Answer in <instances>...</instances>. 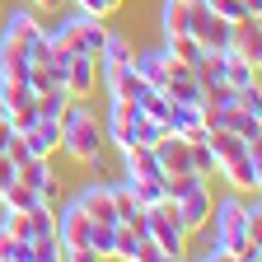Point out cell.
<instances>
[{"label": "cell", "instance_id": "7402d4cb", "mask_svg": "<svg viewBox=\"0 0 262 262\" xmlns=\"http://www.w3.org/2000/svg\"><path fill=\"white\" fill-rule=\"evenodd\" d=\"M0 262H33V239L5 234V239H0Z\"/></svg>", "mask_w": 262, "mask_h": 262}, {"label": "cell", "instance_id": "8992f818", "mask_svg": "<svg viewBox=\"0 0 262 262\" xmlns=\"http://www.w3.org/2000/svg\"><path fill=\"white\" fill-rule=\"evenodd\" d=\"M98 89V61L84 56V52H71L66 56V94L71 98H89Z\"/></svg>", "mask_w": 262, "mask_h": 262}, {"label": "cell", "instance_id": "5b68a950", "mask_svg": "<svg viewBox=\"0 0 262 262\" xmlns=\"http://www.w3.org/2000/svg\"><path fill=\"white\" fill-rule=\"evenodd\" d=\"M229 28H234V24H225L206 0H192V5H187V33L202 47H229Z\"/></svg>", "mask_w": 262, "mask_h": 262}, {"label": "cell", "instance_id": "30bf717a", "mask_svg": "<svg viewBox=\"0 0 262 262\" xmlns=\"http://www.w3.org/2000/svg\"><path fill=\"white\" fill-rule=\"evenodd\" d=\"M98 75H103V89H108V98H136L141 89H145V80L136 75V66H103V71H98Z\"/></svg>", "mask_w": 262, "mask_h": 262}, {"label": "cell", "instance_id": "cb8c5ba5", "mask_svg": "<svg viewBox=\"0 0 262 262\" xmlns=\"http://www.w3.org/2000/svg\"><path fill=\"white\" fill-rule=\"evenodd\" d=\"M206 5L225 19V24H244L248 19V10H244V0H206Z\"/></svg>", "mask_w": 262, "mask_h": 262}, {"label": "cell", "instance_id": "9c48e42d", "mask_svg": "<svg viewBox=\"0 0 262 262\" xmlns=\"http://www.w3.org/2000/svg\"><path fill=\"white\" fill-rule=\"evenodd\" d=\"M225 52H234V56L262 66V28H257V19H244V24L229 28V47H225Z\"/></svg>", "mask_w": 262, "mask_h": 262}, {"label": "cell", "instance_id": "6da1fadb", "mask_svg": "<svg viewBox=\"0 0 262 262\" xmlns=\"http://www.w3.org/2000/svg\"><path fill=\"white\" fill-rule=\"evenodd\" d=\"M202 136H206V145H211V155L220 164L215 178H225L234 192H257L262 187V141L248 145L234 131H225V126H206Z\"/></svg>", "mask_w": 262, "mask_h": 262}, {"label": "cell", "instance_id": "5bb4252c", "mask_svg": "<svg viewBox=\"0 0 262 262\" xmlns=\"http://www.w3.org/2000/svg\"><path fill=\"white\" fill-rule=\"evenodd\" d=\"M187 169H192L196 178H215V173H220V164H215L206 136H192V141H187Z\"/></svg>", "mask_w": 262, "mask_h": 262}, {"label": "cell", "instance_id": "ac0fdd59", "mask_svg": "<svg viewBox=\"0 0 262 262\" xmlns=\"http://www.w3.org/2000/svg\"><path fill=\"white\" fill-rule=\"evenodd\" d=\"M187 5H192V0H164V5H159V33H164V38L187 33Z\"/></svg>", "mask_w": 262, "mask_h": 262}, {"label": "cell", "instance_id": "83f0119b", "mask_svg": "<svg viewBox=\"0 0 262 262\" xmlns=\"http://www.w3.org/2000/svg\"><path fill=\"white\" fill-rule=\"evenodd\" d=\"M0 122H10V108H5V103H0Z\"/></svg>", "mask_w": 262, "mask_h": 262}, {"label": "cell", "instance_id": "ffe728a7", "mask_svg": "<svg viewBox=\"0 0 262 262\" xmlns=\"http://www.w3.org/2000/svg\"><path fill=\"white\" fill-rule=\"evenodd\" d=\"M141 229H131V225H117V239H113V257H122V262H136L141 257Z\"/></svg>", "mask_w": 262, "mask_h": 262}, {"label": "cell", "instance_id": "52a82bcc", "mask_svg": "<svg viewBox=\"0 0 262 262\" xmlns=\"http://www.w3.org/2000/svg\"><path fill=\"white\" fill-rule=\"evenodd\" d=\"M131 66H136V75L145 80V84H155V89H164V80H169L173 75V56L169 52H164V47H141L136 56H131Z\"/></svg>", "mask_w": 262, "mask_h": 262}, {"label": "cell", "instance_id": "277c9868", "mask_svg": "<svg viewBox=\"0 0 262 262\" xmlns=\"http://www.w3.org/2000/svg\"><path fill=\"white\" fill-rule=\"evenodd\" d=\"M145 239L159 244L164 262H178V257H187V239H192V234L183 229L173 202H159V206H145Z\"/></svg>", "mask_w": 262, "mask_h": 262}, {"label": "cell", "instance_id": "484cf974", "mask_svg": "<svg viewBox=\"0 0 262 262\" xmlns=\"http://www.w3.org/2000/svg\"><path fill=\"white\" fill-rule=\"evenodd\" d=\"M38 196H42V206H56V202H61V178H52V183H47Z\"/></svg>", "mask_w": 262, "mask_h": 262}, {"label": "cell", "instance_id": "9a60e30c", "mask_svg": "<svg viewBox=\"0 0 262 262\" xmlns=\"http://www.w3.org/2000/svg\"><path fill=\"white\" fill-rule=\"evenodd\" d=\"M159 47H164V52H169V56H173L178 66H196V61H202V52H206L202 42H196V38H192V33H173V38H164Z\"/></svg>", "mask_w": 262, "mask_h": 262}, {"label": "cell", "instance_id": "603a6c76", "mask_svg": "<svg viewBox=\"0 0 262 262\" xmlns=\"http://www.w3.org/2000/svg\"><path fill=\"white\" fill-rule=\"evenodd\" d=\"M71 5L84 10V14H98V19H113V14L126 5V0H71Z\"/></svg>", "mask_w": 262, "mask_h": 262}, {"label": "cell", "instance_id": "8fae6325", "mask_svg": "<svg viewBox=\"0 0 262 262\" xmlns=\"http://www.w3.org/2000/svg\"><path fill=\"white\" fill-rule=\"evenodd\" d=\"M131 56H136V42H131L122 28H108L103 33V47H98L94 61H98V71H103V66H126Z\"/></svg>", "mask_w": 262, "mask_h": 262}, {"label": "cell", "instance_id": "d6986e66", "mask_svg": "<svg viewBox=\"0 0 262 262\" xmlns=\"http://www.w3.org/2000/svg\"><path fill=\"white\" fill-rule=\"evenodd\" d=\"M0 103H5L10 113H19V108H28V103H38V94H33L24 80H0Z\"/></svg>", "mask_w": 262, "mask_h": 262}, {"label": "cell", "instance_id": "3957f363", "mask_svg": "<svg viewBox=\"0 0 262 262\" xmlns=\"http://www.w3.org/2000/svg\"><path fill=\"white\" fill-rule=\"evenodd\" d=\"M52 215H56V244H61V262H98V257L89 253V244H84V234H89V215L80 211V202H75V196L56 202V206H52Z\"/></svg>", "mask_w": 262, "mask_h": 262}, {"label": "cell", "instance_id": "2e32d148", "mask_svg": "<svg viewBox=\"0 0 262 262\" xmlns=\"http://www.w3.org/2000/svg\"><path fill=\"white\" fill-rule=\"evenodd\" d=\"M113 239H117V220H89L84 244H89L94 257H113Z\"/></svg>", "mask_w": 262, "mask_h": 262}, {"label": "cell", "instance_id": "ba28073f", "mask_svg": "<svg viewBox=\"0 0 262 262\" xmlns=\"http://www.w3.org/2000/svg\"><path fill=\"white\" fill-rule=\"evenodd\" d=\"M75 202H80V211H84L89 220H117V206H113V187H108L103 178H94L89 187H80V192H75Z\"/></svg>", "mask_w": 262, "mask_h": 262}, {"label": "cell", "instance_id": "d4e9b609", "mask_svg": "<svg viewBox=\"0 0 262 262\" xmlns=\"http://www.w3.org/2000/svg\"><path fill=\"white\" fill-rule=\"evenodd\" d=\"M14 178H19V164H14L10 155H0V192H5V187H10Z\"/></svg>", "mask_w": 262, "mask_h": 262}, {"label": "cell", "instance_id": "4316f807", "mask_svg": "<svg viewBox=\"0 0 262 262\" xmlns=\"http://www.w3.org/2000/svg\"><path fill=\"white\" fill-rule=\"evenodd\" d=\"M28 10H42V14H56V10H66V0H24Z\"/></svg>", "mask_w": 262, "mask_h": 262}, {"label": "cell", "instance_id": "7a4b0ae2", "mask_svg": "<svg viewBox=\"0 0 262 262\" xmlns=\"http://www.w3.org/2000/svg\"><path fill=\"white\" fill-rule=\"evenodd\" d=\"M61 150H66V159L84 164L89 173H103V150H108L103 117H94L84 108V98H71L61 113Z\"/></svg>", "mask_w": 262, "mask_h": 262}, {"label": "cell", "instance_id": "7c38bea8", "mask_svg": "<svg viewBox=\"0 0 262 262\" xmlns=\"http://www.w3.org/2000/svg\"><path fill=\"white\" fill-rule=\"evenodd\" d=\"M164 126H169L173 131V136H202V131H206V117H202V108H196V103H173L169 108V117H164Z\"/></svg>", "mask_w": 262, "mask_h": 262}, {"label": "cell", "instance_id": "f1b7e54d", "mask_svg": "<svg viewBox=\"0 0 262 262\" xmlns=\"http://www.w3.org/2000/svg\"><path fill=\"white\" fill-rule=\"evenodd\" d=\"M0 14H5V10H0Z\"/></svg>", "mask_w": 262, "mask_h": 262}, {"label": "cell", "instance_id": "4fadbf2b", "mask_svg": "<svg viewBox=\"0 0 262 262\" xmlns=\"http://www.w3.org/2000/svg\"><path fill=\"white\" fill-rule=\"evenodd\" d=\"M220 84H229V89H248V84H257V66L253 61H244V56H234V52H225V71H220Z\"/></svg>", "mask_w": 262, "mask_h": 262}, {"label": "cell", "instance_id": "44dd1931", "mask_svg": "<svg viewBox=\"0 0 262 262\" xmlns=\"http://www.w3.org/2000/svg\"><path fill=\"white\" fill-rule=\"evenodd\" d=\"M131 192H136L141 206H159L169 202V178H145V183H131Z\"/></svg>", "mask_w": 262, "mask_h": 262}, {"label": "cell", "instance_id": "e0dca14e", "mask_svg": "<svg viewBox=\"0 0 262 262\" xmlns=\"http://www.w3.org/2000/svg\"><path fill=\"white\" fill-rule=\"evenodd\" d=\"M103 33H108V19L84 14V24H80V38H75V52H84V56H98V47H103Z\"/></svg>", "mask_w": 262, "mask_h": 262}]
</instances>
